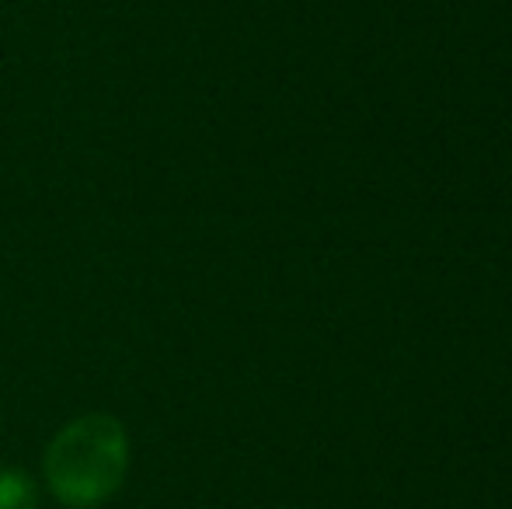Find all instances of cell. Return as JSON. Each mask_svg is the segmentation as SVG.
<instances>
[{
	"label": "cell",
	"mask_w": 512,
	"mask_h": 509,
	"mask_svg": "<svg viewBox=\"0 0 512 509\" xmlns=\"http://www.w3.org/2000/svg\"><path fill=\"white\" fill-rule=\"evenodd\" d=\"M39 489L21 468H0V509H35Z\"/></svg>",
	"instance_id": "7a4b0ae2"
},
{
	"label": "cell",
	"mask_w": 512,
	"mask_h": 509,
	"mask_svg": "<svg viewBox=\"0 0 512 509\" xmlns=\"http://www.w3.org/2000/svg\"><path fill=\"white\" fill-rule=\"evenodd\" d=\"M46 485L63 506L95 509L126 482L129 440L112 415H81L67 422L46 447Z\"/></svg>",
	"instance_id": "6da1fadb"
}]
</instances>
